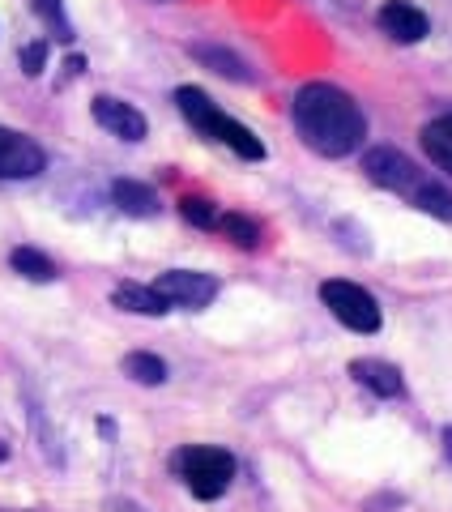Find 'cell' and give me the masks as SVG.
<instances>
[{
	"instance_id": "5b68a950",
	"label": "cell",
	"mask_w": 452,
	"mask_h": 512,
	"mask_svg": "<svg viewBox=\"0 0 452 512\" xmlns=\"http://www.w3.org/2000/svg\"><path fill=\"white\" fill-rule=\"evenodd\" d=\"M320 303L342 320L346 329L354 333H376L380 329V303L371 291H363V286H354V282H342V278H333V282H320Z\"/></svg>"
},
{
	"instance_id": "4fadbf2b",
	"label": "cell",
	"mask_w": 452,
	"mask_h": 512,
	"mask_svg": "<svg viewBox=\"0 0 452 512\" xmlns=\"http://www.w3.org/2000/svg\"><path fill=\"white\" fill-rule=\"evenodd\" d=\"M423 150L435 167L452 175V116H440L423 128Z\"/></svg>"
},
{
	"instance_id": "277c9868",
	"label": "cell",
	"mask_w": 452,
	"mask_h": 512,
	"mask_svg": "<svg viewBox=\"0 0 452 512\" xmlns=\"http://www.w3.org/2000/svg\"><path fill=\"white\" fill-rule=\"evenodd\" d=\"M363 171L376 180L380 188H389V192H401V197H410L414 205H418V197L435 184L427 171H418L414 163L401 150H393V146H376V150H367L363 154Z\"/></svg>"
},
{
	"instance_id": "ffe728a7",
	"label": "cell",
	"mask_w": 452,
	"mask_h": 512,
	"mask_svg": "<svg viewBox=\"0 0 452 512\" xmlns=\"http://www.w3.org/2000/svg\"><path fill=\"white\" fill-rule=\"evenodd\" d=\"M43 60H47V43H26L22 47V73L26 77H39L43 73Z\"/></svg>"
},
{
	"instance_id": "30bf717a",
	"label": "cell",
	"mask_w": 452,
	"mask_h": 512,
	"mask_svg": "<svg viewBox=\"0 0 452 512\" xmlns=\"http://www.w3.org/2000/svg\"><path fill=\"white\" fill-rule=\"evenodd\" d=\"M350 376L359 384H367L371 393H380V397H401V389H406V384H401V372L384 359H354Z\"/></svg>"
},
{
	"instance_id": "52a82bcc",
	"label": "cell",
	"mask_w": 452,
	"mask_h": 512,
	"mask_svg": "<svg viewBox=\"0 0 452 512\" xmlns=\"http://www.w3.org/2000/svg\"><path fill=\"white\" fill-rule=\"evenodd\" d=\"M47 167V154L18 128H0V180H35Z\"/></svg>"
},
{
	"instance_id": "8992f818",
	"label": "cell",
	"mask_w": 452,
	"mask_h": 512,
	"mask_svg": "<svg viewBox=\"0 0 452 512\" xmlns=\"http://www.w3.org/2000/svg\"><path fill=\"white\" fill-rule=\"evenodd\" d=\"M154 291L163 295L171 308H209V303L218 299V282L209 274H192V269H171V274H163L154 282Z\"/></svg>"
},
{
	"instance_id": "e0dca14e",
	"label": "cell",
	"mask_w": 452,
	"mask_h": 512,
	"mask_svg": "<svg viewBox=\"0 0 452 512\" xmlns=\"http://www.w3.org/2000/svg\"><path fill=\"white\" fill-rule=\"evenodd\" d=\"M214 227H222V235L231 239V244H239V248H256V244H261V227L248 222L244 214H226V218L214 222Z\"/></svg>"
},
{
	"instance_id": "2e32d148",
	"label": "cell",
	"mask_w": 452,
	"mask_h": 512,
	"mask_svg": "<svg viewBox=\"0 0 452 512\" xmlns=\"http://www.w3.org/2000/svg\"><path fill=\"white\" fill-rule=\"evenodd\" d=\"M124 372L133 376L137 384H163L167 380V363L158 355H145V350H137V355L124 359Z\"/></svg>"
},
{
	"instance_id": "7a4b0ae2",
	"label": "cell",
	"mask_w": 452,
	"mask_h": 512,
	"mask_svg": "<svg viewBox=\"0 0 452 512\" xmlns=\"http://www.w3.org/2000/svg\"><path fill=\"white\" fill-rule=\"evenodd\" d=\"M175 107L184 111V120H188L192 128H201L205 137L222 141V146H226V150H235L239 158H248V163H256V158H265L261 137H256L252 128H244L239 120L222 116V111L214 107V99H209L205 90H197V86H180V90H175Z\"/></svg>"
},
{
	"instance_id": "8fae6325",
	"label": "cell",
	"mask_w": 452,
	"mask_h": 512,
	"mask_svg": "<svg viewBox=\"0 0 452 512\" xmlns=\"http://www.w3.org/2000/svg\"><path fill=\"white\" fill-rule=\"evenodd\" d=\"M111 303H116L120 312H137V316H163L171 312V303L154 291V286H137V282H120L116 291H111Z\"/></svg>"
},
{
	"instance_id": "ac0fdd59",
	"label": "cell",
	"mask_w": 452,
	"mask_h": 512,
	"mask_svg": "<svg viewBox=\"0 0 452 512\" xmlns=\"http://www.w3.org/2000/svg\"><path fill=\"white\" fill-rule=\"evenodd\" d=\"M30 5H35V13L56 30L60 39H73V26H69V18H64V5H60V0H30Z\"/></svg>"
},
{
	"instance_id": "d6986e66",
	"label": "cell",
	"mask_w": 452,
	"mask_h": 512,
	"mask_svg": "<svg viewBox=\"0 0 452 512\" xmlns=\"http://www.w3.org/2000/svg\"><path fill=\"white\" fill-rule=\"evenodd\" d=\"M180 214L192 222V227H214V205H209V201H201V197H184L180 201Z\"/></svg>"
},
{
	"instance_id": "5bb4252c",
	"label": "cell",
	"mask_w": 452,
	"mask_h": 512,
	"mask_svg": "<svg viewBox=\"0 0 452 512\" xmlns=\"http://www.w3.org/2000/svg\"><path fill=\"white\" fill-rule=\"evenodd\" d=\"M192 56H197L201 64H209V69H214V73H222V77H235V82H252L248 64L239 60L235 52H226V47H209V43H197V47H192Z\"/></svg>"
},
{
	"instance_id": "44dd1931",
	"label": "cell",
	"mask_w": 452,
	"mask_h": 512,
	"mask_svg": "<svg viewBox=\"0 0 452 512\" xmlns=\"http://www.w3.org/2000/svg\"><path fill=\"white\" fill-rule=\"evenodd\" d=\"M444 444H448V457H452V427L444 431Z\"/></svg>"
},
{
	"instance_id": "3957f363",
	"label": "cell",
	"mask_w": 452,
	"mask_h": 512,
	"mask_svg": "<svg viewBox=\"0 0 452 512\" xmlns=\"http://www.w3.org/2000/svg\"><path fill=\"white\" fill-rule=\"evenodd\" d=\"M175 474L184 478V487L197 500H218L235 478V457L226 448H209V444H192L175 453Z\"/></svg>"
},
{
	"instance_id": "6da1fadb",
	"label": "cell",
	"mask_w": 452,
	"mask_h": 512,
	"mask_svg": "<svg viewBox=\"0 0 452 512\" xmlns=\"http://www.w3.org/2000/svg\"><path fill=\"white\" fill-rule=\"evenodd\" d=\"M290 120H295L303 146L316 150L320 158H346L363 146L367 120L359 103L346 90H337L329 82H308L295 103H290Z\"/></svg>"
},
{
	"instance_id": "ba28073f",
	"label": "cell",
	"mask_w": 452,
	"mask_h": 512,
	"mask_svg": "<svg viewBox=\"0 0 452 512\" xmlns=\"http://www.w3.org/2000/svg\"><path fill=\"white\" fill-rule=\"evenodd\" d=\"M90 111H94V120H99L107 133H111V137H120V141H141V137H145V128H150L133 103H120V99H111V94H99Z\"/></svg>"
},
{
	"instance_id": "7c38bea8",
	"label": "cell",
	"mask_w": 452,
	"mask_h": 512,
	"mask_svg": "<svg viewBox=\"0 0 452 512\" xmlns=\"http://www.w3.org/2000/svg\"><path fill=\"white\" fill-rule=\"evenodd\" d=\"M111 197H116L120 214H128V218H154L158 214V192L150 184L116 180V184H111Z\"/></svg>"
},
{
	"instance_id": "7402d4cb",
	"label": "cell",
	"mask_w": 452,
	"mask_h": 512,
	"mask_svg": "<svg viewBox=\"0 0 452 512\" xmlns=\"http://www.w3.org/2000/svg\"><path fill=\"white\" fill-rule=\"evenodd\" d=\"M0 461H5V448H0Z\"/></svg>"
},
{
	"instance_id": "9a60e30c",
	"label": "cell",
	"mask_w": 452,
	"mask_h": 512,
	"mask_svg": "<svg viewBox=\"0 0 452 512\" xmlns=\"http://www.w3.org/2000/svg\"><path fill=\"white\" fill-rule=\"evenodd\" d=\"M9 265L18 269L22 278H30V282H52V278H56V265L47 261L43 252H35V248H13Z\"/></svg>"
},
{
	"instance_id": "9c48e42d",
	"label": "cell",
	"mask_w": 452,
	"mask_h": 512,
	"mask_svg": "<svg viewBox=\"0 0 452 512\" xmlns=\"http://www.w3.org/2000/svg\"><path fill=\"white\" fill-rule=\"evenodd\" d=\"M380 30H384L389 39H397V43H423L427 30H431V22H427L423 9L406 5V0H389V5L380 9Z\"/></svg>"
}]
</instances>
